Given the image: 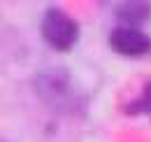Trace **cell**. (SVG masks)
<instances>
[{"label":"cell","mask_w":151,"mask_h":142,"mask_svg":"<svg viewBox=\"0 0 151 142\" xmlns=\"http://www.w3.org/2000/svg\"><path fill=\"white\" fill-rule=\"evenodd\" d=\"M40 30L44 42L56 51H70L79 40V23L60 7H49L42 17Z\"/></svg>","instance_id":"cell-1"},{"label":"cell","mask_w":151,"mask_h":142,"mask_svg":"<svg viewBox=\"0 0 151 142\" xmlns=\"http://www.w3.org/2000/svg\"><path fill=\"white\" fill-rule=\"evenodd\" d=\"M109 47L121 56H144L151 51V35L142 28L116 26L109 33Z\"/></svg>","instance_id":"cell-2"},{"label":"cell","mask_w":151,"mask_h":142,"mask_svg":"<svg viewBox=\"0 0 151 142\" xmlns=\"http://www.w3.org/2000/svg\"><path fill=\"white\" fill-rule=\"evenodd\" d=\"M37 86V93L47 100V103H56V100H63L70 91V77L65 70H49L42 72L35 82Z\"/></svg>","instance_id":"cell-3"},{"label":"cell","mask_w":151,"mask_h":142,"mask_svg":"<svg viewBox=\"0 0 151 142\" xmlns=\"http://www.w3.org/2000/svg\"><path fill=\"white\" fill-rule=\"evenodd\" d=\"M114 17L119 21V26H126V28L144 26L151 19V2H144V0L116 2L114 5Z\"/></svg>","instance_id":"cell-4"},{"label":"cell","mask_w":151,"mask_h":142,"mask_svg":"<svg viewBox=\"0 0 151 142\" xmlns=\"http://www.w3.org/2000/svg\"><path fill=\"white\" fill-rule=\"evenodd\" d=\"M123 112L130 114V117H137V114H151V82L142 89V93H139L137 98H132L130 103L123 107Z\"/></svg>","instance_id":"cell-5"}]
</instances>
